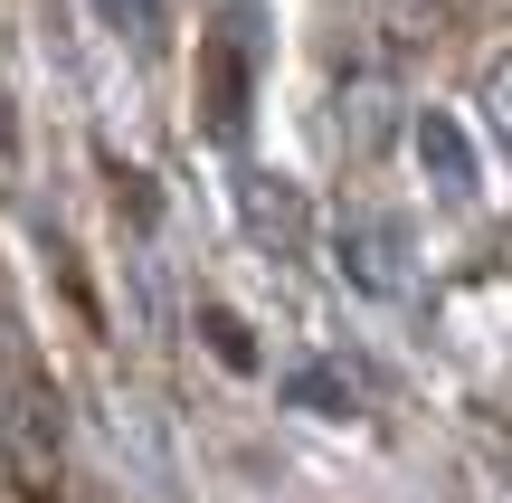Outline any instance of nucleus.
<instances>
[{"label":"nucleus","instance_id":"f257e3e1","mask_svg":"<svg viewBox=\"0 0 512 503\" xmlns=\"http://www.w3.org/2000/svg\"><path fill=\"white\" fill-rule=\"evenodd\" d=\"M105 10H114V19H124V29H143V0H105Z\"/></svg>","mask_w":512,"mask_h":503}]
</instances>
